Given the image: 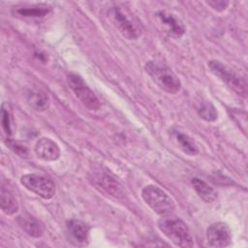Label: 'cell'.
<instances>
[{"label": "cell", "mask_w": 248, "mask_h": 248, "mask_svg": "<svg viewBox=\"0 0 248 248\" xmlns=\"http://www.w3.org/2000/svg\"><path fill=\"white\" fill-rule=\"evenodd\" d=\"M93 183L96 187H100L108 194L119 198L123 195V192L118 183L106 173H94L92 175Z\"/></svg>", "instance_id": "obj_12"}, {"label": "cell", "mask_w": 248, "mask_h": 248, "mask_svg": "<svg viewBox=\"0 0 248 248\" xmlns=\"http://www.w3.org/2000/svg\"><path fill=\"white\" fill-rule=\"evenodd\" d=\"M50 12V8L45 5H36L30 7H20L16 10V14L24 17H44Z\"/></svg>", "instance_id": "obj_17"}, {"label": "cell", "mask_w": 248, "mask_h": 248, "mask_svg": "<svg viewBox=\"0 0 248 248\" xmlns=\"http://www.w3.org/2000/svg\"><path fill=\"white\" fill-rule=\"evenodd\" d=\"M27 104L37 111H44L49 107L48 95L40 88H30L25 93Z\"/></svg>", "instance_id": "obj_11"}, {"label": "cell", "mask_w": 248, "mask_h": 248, "mask_svg": "<svg viewBox=\"0 0 248 248\" xmlns=\"http://www.w3.org/2000/svg\"><path fill=\"white\" fill-rule=\"evenodd\" d=\"M67 82L76 97L84 107L91 110H98L100 108L101 104L99 99L87 86L81 77L76 74H69L67 76Z\"/></svg>", "instance_id": "obj_5"}, {"label": "cell", "mask_w": 248, "mask_h": 248, "mask_svg": "<svg viewBox=\"0 0 248 248\" xmlns=\"http://www.w3.org/2000/svg\"><path fill=\"white\" fill-rule=\"evenodd\" d=\"M208 68L235 94L244 98L247 96V82L245 78L232 68L219 60H210L208 62Z\"/></svg>", "instance_id": "obj_3"}, {"label": "cell", "mask_w": 248, "mask_h": 248, "mask_svg": "<svg viewBox=\"0 0 248 248\" xmlns=\"http://www.w3.org/2000/svg\"><path fill=\"white\" fill-rule=\"evenodd\" d=\"M110 16L116 28L126 39L136 40L140 36L141 30L139 24L131 19L120 8H112L110 11Z\"/></svg>", "instance_id": "obj_7"}, {"label": "cell", "mask_w": 248, "mask_h": 248, "mask_svg": "<svg viewBox=\"0 0 248 248\" xmlns=\"http://www.w3.org/2000/svg\"><path fill=\"white\" fill-rule=\"evenodd\" d=\"M0 203L2 211L7 215H13L18 210V202L14 193L2 182L0 189Z\"/></svg>", "instance_id": "obj_14"}, {"label": "cell", "mask_w": 248, "mask_h": 248, "mask_svg": "<svg viewBox=\"0 0 248 248\" xmlns=\"http://www.w3.org/2000/svg\"><path fill=\"white\" fill-rule=\"evenodd\" d=\"M20 183L30 192L40 196L43 199L49 200L55 195V184L51 178L37 174L27 173L21 176Z\"/></svg>", "instance_id": "obj_6"}, {"label": "cell", "mask_w": 248, "mask_h": 248, "mask_svg": "<svg viewBox=\"0 0 248 248\" xmlns=\"http://www.w3.org/2000/svg\"><path fill=\"white\" fill-rule=\"evenodd\" d=\"M158 16L161 21L168 27V32L173 37H181L184 34V27L179 21L170 14L166 12H159Z\"/></svg>", "instance_id": "obj_16"}, {"label": "cell", "mask_w": 248, "mask_h": 248, "mask_svg": "<svg viewBox=\"0 0 248 248\" xmlns=\"http://www.w3.org/2000/svg\"><path fill=\"white\" fill-rule=\"evenodd\" d=\"M145 71L152 80L164 91L170 94H176L180 90V79L164 62L150 60L145 64Z\"/></svg>", "instance_id": "obj_1"}, {"label": "cell", "mask_w": 248, "mask_h": 248, "mask_svg": "<svg viewBox=\"0 0 248 248\" xmlns=\"http://www.w3.org/2000/svg\"><path fill=\"white\" fill-rule=\"evenodd\" d=\"M206 239L208 245L212 247L229 246L232 241L231 229L224 222L213 223L206 230Z\"/></svg>", "instance_id": "obj_8"}, {"label": "cell", "mask_w": 248, "mask_h": 248, "mask_svg": "<svg viewBox=\"0 0 248 248\" xmlns=\"http://www.w3.org/2000/svg\"><path fill=\"white\" fill-rule=\"evenodd\" d=\"M141 197L150 208L159 215L166 216L175 208L173 200L156 185H146L141 190Z\"/></svg>", "instance_id": "obj_4"}, {"label": "cell", "mask_w": 248, "mask_h": 248, "mask_svg": "<svg viewBox=\"0 0 248 248\" xmlns=\"http://www.w3.org/2000/svg\"><path fill=\"white\" fill-rule=\"evenodd\" d=\"M35 153L44 161H55L60 156V148L51 139L42 138L36 142Z\"/></svg>", "instance_id": "obj_10"}, {"label": "cell", "mask_w": 248, "mask_h": 248, "mask_svg": "<svg viewBox=\"0 0 248 248\" xmlns=\"http://www.w3.org/2000/svg\"><path fill=\"white\" fill-rule=\"evenodd\" d=\"M176 140H177V143H178L179 147L186 154L194 156V155H197L199 153V149H198L197 145L195 144V142L193 141V140L189 136H187L183 133H177L176 134Z\"/></svg>", "instance_id": "obj_18"}, {"label": "cell", "mask_w": 248, "mask_h": 248, "mask_svg": "<svg viewBox=\"0 0 248 248\" xmlns=\"http://www.w3.org/2000/svg\"><path fill=\"white\" fill-rule=\"evenodd\" d=\"M67 232L70 242L76 246H86L89 242V227L82 221L71 219L67 221Z\"/></svg>", "instance_id": "obj_9"}, {"label": "cell", "mask_w": 248, "mask_h": 248, "mask_svg": "<svg viewBox=\"0 0 248 248\" xmlns=\"http://www.w3.org/2000/svg\"><path fill=\"white\" fill-rule=\"evenodd\" d=\"M7 144H9L10 148L13 149L18 156H20V157H27L28 156V151L24 146L15 142V141H11L9 143L7 142Z\"/></svg>", "instance_id": "obj_22"}, {"label": "cell", "mask_w": 248, "mask_h": 248, "mask_svg": "<svg viewBox=\"0 0 248 248\" xmlns=\"http://www.w3.org/2000/svg\"><path fill=\"white\" fill-rule=\"evenodd\" d=\"M1 116H2V127L5 131V133L7 135H11L12 130H11V122H10V114L9 111L4 108V106L2 107L1 109Z\"/></svg>", "instance_id": "obj_20"}, {"label": "cell", "mask_w": 248, "mask_h": 248, "mask_svg": "<svg viewBox=\"0 0 248 248\" xmlns=\"http://www.w3.org/2000/svg\"><path fill=\"white\" fill-rule=\"evenodd\" d=\"M17 223L19 224L21 229L32 237L38 238L44 232V226L42 225V223L31 215L24 214L18 216Z\"/></svg>", "instance_id": "obj_13"}, {"label": "cell", "mask_w": 248, "mask_h": 248, "mask_svg": "<svg viewBox=\"0 0 248 248\" xmlns=\"http://www.w3.org/2000/svg\"><path fill=\"white\" fill-rule=\"evenodd\" d=\"M159 230L176 246L192 247L193 236L187 225L180 219L163 217L158 221Z\"/></svg>", "instance_id": "obj_2"}, {"label": "cell", "mask_w": 248, "mask_h": 248, "mask_svg": "<svg viewBox=\"0 0 248 248\" xmlns=\"http://www.w3.org/2000/svg\"><path fill=\"white\" fill-rule=\"evenodd\" d=\"M198 113L201 118L205 121H215L218 117V112L215 109L214 106L209 102H202L197 108Z\"/></svg>", "instance_id": "obj_19"}, {"label": "cell", "mask_w": 248, "mask_h": 248, "mask_svg": "<svg viewBox=\"0 0 248 248\" xmlns=\"http://www.w3.org/2000/svg\"><path fill=\"white\" fill-rule=\"evenodd\" d=\"M206 4L210 6L213 10L217 12H223L225 11L229 6V1L225 0H209L206 1Z\"/></svg>", "instance_id": "obj_21"}, {"label": "cell", "mask_w": 248, "mask_h": 248, "mask_svg": "<svg viewBox=\"0 0 248 248\" xmlns=\"http://www.w3.org/2000/svg\"><path fill=\"white\" fill-rule=\"evenodd\" d=\"M192 186L194 188V190L196 191L197 195L204 202H213L218 195L217 192L214 190V188H212L211 186H209L205 181L195 177L192 179L191 181Z\"/></svg>", "instance_id": "obj_15"}]
</instances>
